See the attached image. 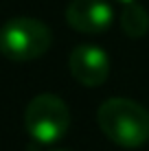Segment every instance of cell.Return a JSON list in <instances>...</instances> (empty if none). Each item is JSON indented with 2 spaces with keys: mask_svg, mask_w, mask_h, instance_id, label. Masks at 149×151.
<instances>
[{
  "mask_svg": "<svg viewBox=\"0 0 149 151\" xmlns=\"http://www.w3.org/2000/svg\"><path fill=\"white\" fill-rule=\"evenodd\" d=\"M96 125L107 140L125 149L140 147L149 140V110L125 96H112L101 103Z\"/></svg>",
  "mask_w": 149,
  "mask_h": 151,
  "instance_id": "obj_1",
  "label": "cell"
},
{
  "mask_svg": "<svg viewBox=\"0 0 149 151\" xmlns=\"http://www.w3.org/2000/svg\"><path fill=\"white\" fill-rule=\"evenodd\" d=\"M53 44V33L42 20L13 18L0 29V53L11 61H33Z\"/></svg>",
  "mask_w": 149,
  "mask_h": 151,
  "instance_id": "obj_2",
  "label": "cell"
},
{
  "mask_svg": "<svg viewBox=\"0 0 149 151\" xmlns=\"http://www.w3.org/2000/svg\"><path fill=\"white\" fill-rule=\"evenodd\" d=\"M24 127L29 136L42 145H53L66 136L70 127V110L57 94H37L24 110Z\"/></svg>",
  "mask_w": 149,
  "mask_h": 151,
  "instance_id": "obj_3",
  "label": "cell"
},
{
  "mask_svg": "<svg viewBox=\"0 0 149 151\" xmlns=\"http://www.w3.org/2000/svg\"><path fill=\"white\" fill-rule=\"evenodd\" d=\"M68 70L86 88L103 86L110 75V57L96 44H79L68 57Z\"/></svg>",
  "mask_w": 149,
  "mask_h": 151,
  "instance_id": "obj_4",
  "label": "cell"
},
{
  "mask_svg": "<svg viewBox=\"0 0 149 151\" xmlns=\"http://www.w3.org/2000/svg\"><path fill=\"white\" fill-rule=\"evenodd\" d=\"M66 22L77 33L99 35L114 22V11L105 0H70L66 7Z\"/></svg>",
  "mask_w": 149,
  "mask_h": 151,
  "instance_id": "obj_5",
  "label": "cell"
},
{
  "mask_svg": "<svg viewBox=\"0 0 149 151\" xmlns=\"http://www.w3.org/2000/svg\"><path fill=\"white\" fill-rule=\"evenodd\" d=\"M121 29L127 37H143L149 31V13L143 4L130 2L121 11Z\"/></svg>",
  "mask_w": 149,
  "mask_h": 151,
  "instance_id": "obj_6",
  "label": "cell"
},
{
  "mask_svg": "<svg viewBox=\"0 0 149 151\" xmlns=\"http://www.w3.org/2000/svg\"><path fill=\"white\" fill-rule=\"evenodd\" d=\"M116 2H123V4H130V2H136V0H116Z\"/></svg>",
  "mask_w": 149,
  "mask_h": 151,
  "instance_id": "obj_7",
  "label": "cell"
},
{
  "mask_svg": "<svg viewBox=\"0 0 149 151\" xmlns=\"http://www.w3.org/2000/svg\"><path fill=\"white\" fill-rule=\"evenodd\" d=\"M50 151H68V149H50Z\"/></svg>",
  "mask_w": 149,
  "mask_h": 151,
  "instance_id": "obj_8",
  "label": "cell"
}]
</instances>
